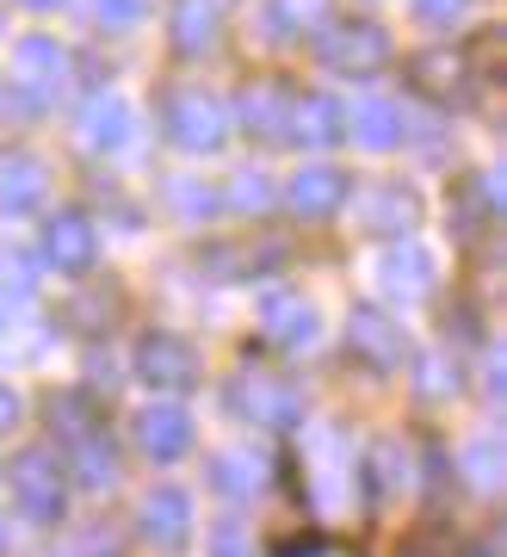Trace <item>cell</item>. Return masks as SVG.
I'll use <instances>...</instances> for the list:
<instances>
[{
  "label": "cell",
  "instance_id": "2e32d148",
  "mask_svg": "<svg viewBox=\"0 0 507 557\" xmlns=\"http://www.w3.org/2000/svg\"><path fill=\"white\" fill-rule=\"evenodd\" d=\"M235 119H242V131H248L253 143H285L292 94H285V87H273V81H260V87H248V94L235 100Z\"/></svg>",
  "mask_w": 507,
  "mask_h": 557
},
{
  "label": "cell",
  "instance_id": "8fae6325",
  "mask_svg": "<svg viewBox=\"0 0 507 557\" xmlns=\"http://www.w3.org/2000/svg\"><path fill=\"white\" fill-rule=\"evenodd\" d=\"M347 137V106L334 94H297L292 100V119H285V143L297 149H334Z\"/></svg>",
  "mask_w": 507,
  "mask_h": 557
},
{
  "label": "cell",
  "instance_id": "5b68a950",
  "mask_svg": "<svg viewBox=\"0 0 507 557\" xmlns=\"http://www.w3.org/2000/svg\"><path fill=\"white\" fill-rule=\"evenodd\" d=\"M230 403L235 416L260 421V428H304V397H297L292 379H273V372H242V379L230 384Z\"/></svg>",
  "mask_w": 507,
  "mask_h": 557
},
{
  "label": "cell",
  "instance_id": "f546056e",
  "mask_svg": "<svg viewBox=\"0 0 507 557\" xmlns=\"http://www.w3.org/2000/svg\"><path fill=\"white\" fill-rule=\"evenodd\" d=\"M465 471H470V483H483V490L495 483V434H477L465 446Z\"/></svg>",
  "mask_w": 507,
  "mask_h": 557
},
{
  "label": "cell",
  "instance_id": "9c48e42d",
  "mask_svg": "<svg viewBox=\"0 0 507 557\" xmlns=\"http://www.w3.org/2000/svg\"><path fill=\"white\" fill-rule=\"evenodd\" d=\"M285 205H292L304 223H322L347 205V174L329 168V161H304L292 180H285Z\"/></svg>",
  "mask_w": 507,
  "mask_h": 557
},
{
  "label": "cell",
  "instance_id": "603a6c76",
  "mask_svg": "<svg viewBox=\"0 0 507 557\" xmlns=\"http://www.w3.org/2000/svg\"><path fill=\"white\" fill-rule=\"evenodd\" d=\"M217 38V7L211 0H180L174 7V44L180 50H205Z\"/></svg>",
  "mask_w": 507,
  "mask_h": 557
},
{
  "label": "cell",
  "instance_id": "e575fe53",
  "mask_svg": "<svg viewBox=\"0 0 507 557\" xmlns=\"http://www.w3.org/2000/svg\"><path fill=\"white\" fill-rule=\"evenodd\" d=\"M304 557H347V552H304Z\"/></svg>",
  "mask_w": 507,
  "mask_h": 557
},
{
  "label": "cell",
  "instance_id": "cb8c5ba5",
  "mask_svg": "<svg viewBox=\"0 0 507 557\" xmlns=\"http://www.w3.org/2000/svg\"><path fill=\"white\" fill-rule=\"evenodd\" d=\"M273 180L260 174V168H242V174L230 180V193H223V205L230 211H242V218H260V211H273Z\"/></svg>",
  "mask_w": 507,
  "mask_h": 557
},
{
  "label": "cell",
  "instance_id": "e0dca14e",
  "mask_svg": "<svg viewBox=\"0 0 507 557\" xmlns=\"http://www.w3.org/2000/svg\"><path fill=\"white\" fill-rule=\"evenodd\" d=\"M44 193H50V174L32 156L0 161V218H32V211H44Z\"/></svg>",
  "mask_w": 507,
  "mask_h": 557
},
{
  "label": "cell",
  "instance_id": "1f68e13d",
  "mask_svg": "<svg viewBox=\"0 0 507 557\" xmlns=\"http://www.w3.org/2000/svg\"><path fill=\"white\" fill-rule=\"evenodd\" d=\"M415 13L428 25H458L470 13V0H415Z\"/></svg>",
  "mask_w": 507,
  "mask_h": 557
},
{
  "label": "cell",
  "instance_id": "f1b7e54d",
  "mask_svg": "<svg viewBox=\"0 0 507 557\" xmlns=\"http://www.w3.org/2000/svg\"><path fill=\"white\" fill-rule=\"evenodd\" d=\"M415 379H421V397H446V391H458V366L452 359H421Z\"/></svg>",
  "mask_w": 507,
  "mask_h": 557
},
{
  "label": "cell",
  "instance_id": "d590c367",
  "mask_svg": "<svg viewBox=\"0 0 507 557\" xmlns=\"http://www.w3.org/2000/svg\"><path fill=\"white\" fill-rule=\"evenodd\" d=\"M0 552H7V520H0Z\"/></svg>",
  "mask_w": 507,
  "mask_h": 557
},
{
  "label": "cell",
  "instance_id": "484cf974",
  "mask_svg": "<svg viewBox=\"0 0 507 557\" xmlns=\"http://www.w3.org/2000/svg\"><path fill=\"white\" fill-rule=\"evenodd\" d=\"M329 0H273L267 7V32H304V25H322Z\"/></svg>",
  "mask_w": 507,
  "mask_h": 557
},
{
  "label": "cell",
  "instance_id": "9a60e30c",
  "mask_svg": "<svg viewBox=\"0 0 507 557\" xmlns=\"http://www.w3.org/2000/svg\"><path fill=\"white\" fill-rule=\"evenodd\" d=\"M415 218H421V205L403 180H378V186L359 193V223L371 236H403V230H415Z\"/></svg>",
  "mask_w": 507,
  "mask_h": 557
},
{
  "label": "cell",
  "instance_id": "4fadbf2b",
  "mask_svg": "<svg viewBox=\"0 0 507 557\" xmlns=\"http://www.w3.org/2000/svg\"><path fill=\"white\" fill-rule=\"evenodd\" d=\"M143 539L161 545V552H180L186 539H193V496L174 490V483H161L143 496Z\"/></svg>",
  "mask_w": 507,
  "mask_h": 557
},
{
  "label": "cell",
  "instance_id": "44dd1931",
  "mask_svg": "<svg viewBox=\"0 0 507 557\" xmlns=\"http://www.w3.org/2000/svg\"><path fill=\"white\" fill-rule=\"evenodd\" d=\"M205 478H211L217 496H230V502H253V490L267 483V465H260L253 453H217Z\"/></svg>",
  "mask_w": 507,
  "mask_h": 557
},
{
  "label": "cell",
  "instance_id": "8992f818",
  "mask_svg": "<svg viewBox=\"0 0 507 557\" xmlns=\"http://www.w3.org/2000/svg\"><path fill=\"white\" fill-rule=\"evenodd\" d=\"M347 347H353V359H366L371 372H396V366H409V335H403V322H396L391 310H378V304H353Z\"/></svg>",
  "mask_w": 507,
  "mask_h": 557
},
{
  "label": "cell",
  "instance_id": "7c38bea8",
  "mask_svg": "<svg viewBox=\"0 0 507 557\" xmlns=\"http://www.w3.org/2000/svg\"><path fill=\"white\" fill-rule=\"evenodd\" d=\"M137 446L156 465H174V458L193 453V416L180 409V403H149L137 416Z\"/></svg>",
  "mask_w": 507,
  "mask_h": 557
},
{
  "label": "cell",
  "instance_id": "7402d4cb",
  "mask_svg": "<svg viewBox=\"0 0 507 557\" xmlns=\"http://www.w3.org/2000/svg\"><path fill=\"white\" fill-rule=\"evenodd\" d=\"M69 453H75L81 490H106V483L118 478V458H112V440H106V428H94V434L69 440Z\"/></svg>",
  "mask_w": 507,
  "mask_h": 557
},
{
  "label": "cell",
  "instance_id": "ffe728a7",
  "mask_svg": "<svg viewBox=\"0 0 507 557\" xmlns=\"http://www.w3.org/2000/svg\"><path fill=\"white\" fill-rule=\"evenodd\" d=\"M310 483H316V508L334 515L347 502V483H353V458L334 453V434H316V458H310Z\"/></svg>",
  "mask_w": 507,
  "mask_h": 557
},
{
  "label": "cell",
  "instance_id": "5bb4252c",
  "mask_svg": "<svg viewBox=\"0 0 507 557\" xmlns=\"http://www.w3.org/2000/svg\"><path fill=\"white\" fill-rule=\"evenodd\" d=\"M260 335L273 341V347H310L316 341V310H310V298H297V292H267L260 298Z\"/></svg>",
  "mask_w": 507,
  "mask_h": 557
},
{
  "label": "cell",
  "instance_id": "52a82bcc",
  "mask_svg": "<svg viewBox=\"0 0 507 557\" xmlns=\"http://www.w3.org/2000/svg\"><path fill=\"white\" fill-rule=\"evenodd\" d=\"M62 81H69V50H62L57 38L32 32V38L13 44V87H20L32 106H50L62 94Z\"/></svg>",
  "mask_w": 507,
  "mask_h": 557
},
{
  "label": "cell",
  "instance_id": "d4e9b609",
  "mask_svg": "<svg viewBox=\"0 0 507 557\" xmlns=\"http://www.w3.org/2000/svg\"><path fill=\"white\" fill-rule=\"evenodd\" d=\"M0 292L7 298H32L38 292V260L25 248H0Z\"/></svg>",
  "mask_w": 507,
  "mask_h": 557
},
{
  "label": "cell",
  "instance_id": "83f0119b",
  "mask_svg": "<svg viewBox=\"0 0 507 557\" xmlns=\"http://www.w3.org/2000/svg\"><path fill=\"white\" fill-rule=\"evenodd\" d=\"M174 205H180V218H217V193L211 186H198V180H180L174 186Z\"/></svg>",
  "mask_w": 507,
  "mask_h": 557
},
{
  "label": "cell",
  "instance_id": "7a4b0ae2",
  "mask_svg": "<svg viewBox=\"0 0 507 557\" xmlns=\"http://www.w3.org/2000/svg\"><path fill=\"white\" fill-rule=\"evenodd\" d=\"M7 483H13V502H20V515L32 520V527H50V520H62L69 483H62L57 453H44V446L20 453V458H13V471H7Z\"/></svg>",
  "mask_w": 507,
  "mask_h": 557
},
{
  "label": "cell",
  "instance_id": "277c9868",
  "mask_svg": "<svg viewBox=\"0 0 507 557\" xmlns=\"http://www.w3.org/2000/svg\"><path fill=\"white\" fill-rule=\"evenodd\" d=\"M168 137L186 149V156H211V149H223V137H230V106L211 100V94H198V87H186V94H174L168 100Z\"/></svg>",
  "mask_w": 507,
  "mask_h": 557
},
{
  "label": "cell",
  "instance_id": "3957f363",
  "mask_svg": "<svg viewBox=\"0 0 507 557\" xmlns=\"http://www.w3.org/2000/svg\"><path fill=\"white\" fill-rule=\"evenodd\" d=\"M131 372H137L156 397H174V391H193L198 384V354L186 335H168V329H156V335L137 341V359H131Z\"/></svg>",
  "mask_w": 507,
  "mask_h": 557
},
{
  "label": "cell",
  "instance_id": "ba28073f",
  "mask_svg": "<svg viewBox=\"0 0 507 557\" xmlns=\"http://www.w3.org/2000/svg\"><path fill=\"white\" fill-rule=\"evenodd\" d=\"M94 260H99V230L87 211H57L44 223V267L81 278V273H94Z\"/></svg>",
  "mask_w": 507,
  "mask_h": 557
},
{
  "label": "cell",
  "instance_id": "6da1fadb",
  "mask_svg": "<svg viewBox=\"0 0 507 557\" xmlns=\"http://www.w3.org/2000/svg\"><path fill=\"white\" fill-rule=\"evenodd\" d=\"M316 62H329L334 75H378L391 62V32L378 20H334L316 32Z\"/></svg>",
  "mask_w": 507,
  "mask_h": 557
},
{
  "label": "cell",
  "instance_id": "d6a6232c",
  "mask_svg": "<svg viewBox=\"0 0 507 557\" xmlns=\"http://www.w3.org/2000/svg\"><path fill=\"white\" fill-rule=\"evenodd\" d=\"M13 421H20V397H13V391H7V384H0V434H7V428H13Z\"/></svg>",
  "mask_w": 507,
  "mask_h": 557
},
{
  "label": "cell",
  "instance_id": "836d02e7",
  "mask_svg": "<svg viewBox=\"0 0 507 557\" xmlns=\"http://www.w3.org/2000/svg\"><path fill=\"white\" fill-rule=\"evenodd\" d=\"M20 7H62V0H20Z\"/></svg>",
  "mask_w": 507,
  "mask_h": 557
},
{
  "label": "cell",
  "instance_id": "d6986e66",
  "mask_svg": "<svg viewBox=\"0 0 507 557\" xmlns=\"http://www.w3.org/2000/svg\"><path fill=\"white\" fill-rule=\"evenodd\" d=\"M124 137H131V106L118 100V94H94L87 112H81V143H87L94 156H112Z\"/></svg>",
  "mask_w": 507,
  "mask_h": 557
},
{
  "label": "cell",
  "instance_id": "ac0fdd59",
  "mask_svg": "<svg viewBox=\"0 0 507 557\" xmlns=\"http://www.w3.org/2000/svg\"><path fill=\"white\" fill-rule=\"evenodd\" d=\"M347 131H353V143H366V149H403L409 112H403L396 100H359L347 112Z\"/></svg>",
  "mask_w": 507,
  "mask_h": 557
},
{
  "label": "cell",
  "instance_id": "4316f807",
  "mask_svg": "<svg viewBox=\"0 0 507 557\" xmlns=\"http://www.w3.org/2000/svg\"><path fill=\"white\" fill-rule=\"evenodd\" d=\"M38 347H44V335L25 329V317L13 304H0V354H38Z\"/></svg>",
  "mask_w": 507,
  "mask_h": 557
},
{
  "label": "cell",
  "instance_id": "4dcf8cb0",
  "mask_svg": "<svg viewBox=\"0 0 507 557\" xmlns=\"http://www.w3.org/2000/svg\"><path fill=\"white\" fill-rule=\"evenodd\" d=\"M87 13H94V25H112V32H124V25L143 20V0H87Z\"/></svg>",
  "mask_w": 507,
  "mask_h": 557
},
{
  "label": "cell",
  "instance_id": "30bf717a",
  "mask_svg": "<svg viewBox=\"0 0 507 557\" xmlns=\"http://www.w3.org/2000/svg\"><path fill=\"white\" fill-rule=\"evenodd\" d=\"M433 278H440V267H433V255L421 242H396V248H384V260H378V292L396 298V304L428 298Z\"/></svg>",
  "mask_w": 507,
  "mask_h": 557
}]
</instances>
